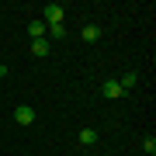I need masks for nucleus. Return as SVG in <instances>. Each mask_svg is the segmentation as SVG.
<instances>
[{
    "label": "nucleus",
    "mask_w": 156,
    "mask_h": 156,
    "mask_svg": "<svg viewBox=\"0 0 156 156\" xmlns=\"http://www.w3.org/2000/svg\"><path fill=\"white\" fill-rule=\"evenodd\" d=\"M38 17H42L45 24H62V17H66V7H62V4H45Z\"/></svg>",
    "instance_id": "1"
},
{
    "label": "nucleus",
    "mask_w": 156,
    "mask_h": 156,
    "mask_svg": "<svg viewBox=\"0 0 156 156\" xmlns=\"http://www.w3.org/2000/svg\"><path fill=\"white\" fill-rule=\"evenodd\" d=\"M101 94H104L108 101H118V97H125V90L118 87V80L111 76V80H104V83H101Z\"/></svg>",
    "instance_id": "2"
},
{
    "label": "nucleus",
    "mask_w": 156,
    "mask_h": 156,
    "mask_svg": "<svg viewBox=\"0 0 156 156\" xmlns=\"http://www.w3.org/2000/svg\"><path fill=\"white\" fill-rule=\"evenodd\" d=\"M14 122H17V125H31V122H35V108H31V104L14 108Z\"/></svg>",
    "instance_id": "3"
},
{
    "label": "nucleus",
    "mask_w": 156,
    "mask_h": 156,
    "mask_svg": "<svg viewBox=\"0 0 156 156\" xmlns=\"http://www.w3.org/2000/svg\"><path fill=\"white\" fill-rule=\"evenodd\" d=\"M115 80H118V87H122V90H132L135 83H139V73L128 69V73H122V76H115Z\"/></svg>",
    "instance_id": "4"
},
{
    "label": "nucleus",
    "mask_w": 156,
    "mask_h": 156,
    "mask_svg": "<svg viewBox=\"0 0 156 156\" xmlns=\"http://www.w3.org/2000/svg\"><path fill=\"white\" fill-rule=\"evenodd\" d=\"M49 49H52V42L49 38H31V56H49Z\"/></svg>",
    "instance_id": "5"
},
{
    "label": "nucleus",
    "mask_w": 156,
    "mask_h": 156,
    "mask_svg": "<svg viewBox=\"0 0 156 156\" xmlns=\"http://www.w3.org/2000/svg\"><path fill=\"white\" fill-rule=\"evenodd\" d=\"M45 31H49V24H45L42 17H35V21L28 24V35H31V38H45Z\"/></svg>",
    "instance_id": "6"
},
{
    "label": "nucleus",
    "mask_w": 156,
    "mask_h": 156,
    "mask_svg": "<svg viewBox=\"0 0 156 156\" xmlns=\"http://www.w3.org/2000/svg\"><path fill=\"white\" fill-rule=\"evenodd\" d=\"M101 38V28L97 24H83V42H97Z\"/></svg>",
    "instance_id": "7"
},
{
    "label": "nucleus",
    "mask_w": 156,
    "mask_h": 156,
    "mask_svg": "<svg viewBox=\"0 0 156 156\" xmlns=\"http://www.w3.org/2000/svg\"><path fill=\"white\" fill-rule=\"evenodd\" d=\"M62 35H66V21H62V24H49L45 38H62Z\"/></svg>",
    "instance_id": "8"
},
{
    "label": "nucleus",
    "mask_w": 156,
    "mask_h": 156,
    "mask_svg": "<svg viewBox=\"0 0 156 156\" xmlns=\"http://www.w3.org/2000/svg\"><path fill=\"white\" fill-rule=\"evenodd\" d=\"M80 142H83V146H94L97 142V132H94V128H83V132H80Z\"/></svg>",
    "instance_id": "9"
},
{
    "label": "nucleus",
    "mask_w": 156,
    "mask_h": 156,
    "mask_svg": "<svg viewBox=\"0 0 156 156\" xmlns=\"http://www.w3.org/2000/svg\"><path fill=\"white\" fill-rule=\"evenodd\" d=\"M142 149L149 153V156H156V139H153V135H146V139H142Z\"/></svg>",
    "instance_id": "10"
},
{
    "label": "nucleus",
    "mask_w": 156,
    "mask_h": 156,
    "mask_svg": "<svg viewBox=\"0 0 156 156\" xmlns=\"http://www.w3.org/2000/svg\"><path fill=\"white\" fill-rule=\"evenodd\" d=\"M0 76H7V66H4V62H0Z\"/></svg>",
    "instance_id": "11"
}]
</instances>
